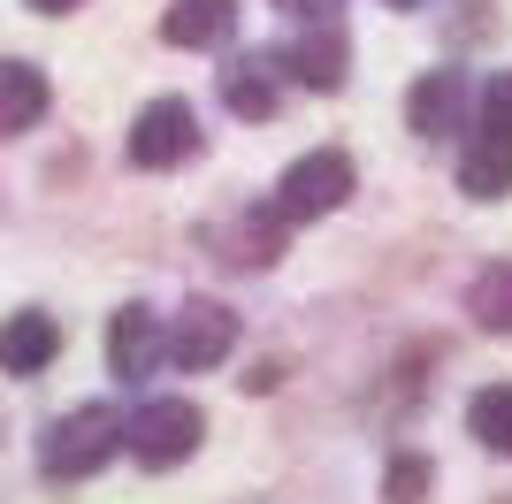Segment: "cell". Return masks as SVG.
<instances>
[{
	"label": "cell",
	"mask_w": 512,
	"mask_h": 504,
	"mask_svg": "<svg viewBox=\"0 0 512 504\" xmlns=\"http://www.w3.org/2000/svg\"><path fill=\"white\" fill-rule=\"evenodd\" d=\"M344 69H352V46H344V31H329V23H314V31L291 46V77H299L306 92H337Z\"/></svg>",
	"instance_id": "10"
},
{
	"label": "cell",
	"mask_w": 512,
	"mask_h": 504,
	"mask_svg": "<svg viewBox=\"0 0 512 504\" xmlns=\"http://www.w3.org/2000/svg\"><path fill=\"white\" fill-rule=\"evenodd\" d=\"M383 497H390V504H421V497H428V459H421V451H398V459H390Z\"/></svg>",
	"instance_id": "16"
},
{
	"label": "cell",
	"mask_w": 512,
	"mask_h": 504,
	"mask_svg": "<svg viewBox=\"0 0 512 504\" xmlns=\"http://www.w3.org/2000/svg\"><path fill=\"white\" fill-rule=\"evenodd\" d=\"M467 314L482 321V329L512 336V260H497V268H482L467 283Z\"/></svg>",
	"instance_id": "14"
},
{
	"label": "cell",
	"mask_w": 512,
	"mask_h": 504,
	"mask_svg": "<svg viewBox=\"0 0 512 504\" xmlns=\"http://www.w3.org/2000/svg\"><path fill=\"white\" fill-rule=\"evenodd\" d=\"M276 8H291V16H306V23H329L344 0H276Z\"/></svg>",
	"instance_id": "18"
},
{
	"label": "cell",
	"mask_w": 512,
	"mask_h": 504,
	"mask_svg": "<svg viewBox=\"0 0 512 504\" xmlns=\"http://www.w3.org/2000/svg\"><path fill=\"white\" fill-rule=\"evenodd\" d=\"M199 436H207V413L192 398H153L123 420V451L138 466H184L199 451Z\"/></svg>",
	"instance_id": "2"
},
{
	"label": "cell",
	"mask_w": 512,
	"mask_h": 504,
	"mask_svg": "<svg viewBox=\"0 0 512 504\" xmlns=\"http://www.w3.org/2000/svg\"><path fill=\"white\" fill-rule=\"evenodd\" d=\"M344 199H352V161L344 153H306V161L283 168V184L268 207L283 214V222H321V214H337Z\"/></svg>",
	"instance_id": "3"
},
{
	"label": "cell",
	"mask_w": 512,
	"mask_h": 504,
	"mask_svg": "<svg viewBox=\"0 0 512 504\" xmlns=\"http://www.w3.org/2000/svg\"><path fill=\"white\" fill-rule=\"evenodd\" d=\"M199 153V115L184 100H153L138 107V123H130V161L138 168H176Z\"/></svg>",
	"instance_id": "4"
},
{
	"label": "cell",
	"mask_w": 512,
	"mask_h": 504,
	"mask_svg": "<svg viewBox=\"0 0 512 504\" xmlns=\"http://www.w3.org/2000/svg\"><path fill=\"white\" fill-rule=\"evenodd\" d=\"M230 344H237V321L222 314V306H207V298H192L184 314H176V329H169V359L176 367H222L230 359Z\"/></svg>",
	"instance_id": "5"
},
{
	"label": "cell",
	"mask_w": 512,
	"mask_h": 504,
	"mask_svg": "<svg viewBox=\"0 0 512 504\" xmlns=\"http://www.w3.org/2000/svg\"><path fill=\"white\" fill-rule=\"evenodd\" d=\"M31 8H39V16H69V8H77V0H31Z\"/></svg>",
	"instance_id": "19"
},
{
	"label": "cell",
	"mask_w": 512,
	"mask_h": 504,
	"mask_svg": "<svg viewBox=\"0 0 512 504\" xmlns=\"http://www.w3.org/2000/svg\"><path fill=\"white\" fill-rule=\"evenodd\" d=\"M406 123L421 130V138L467 130V69H428V77L406 92Z\"/></svg>",
	"instance_id": "7"
},
{
	"label": "cell",
	"mask_w": 512,
	"mask_h": 504,
	"mask_svg": "<svg viewBox=\"0 0 512 504\" xmlns=\"http://www.w3.org/2000/svg\"><path fill=\"white\" fill-rule=\"evenodd\" d=\"M390 8H421V0H390Z\"/></svg>",
	"instance_id": "20"
},
{
	"label": "cell",
	"mask_w": 512,
	"mask_h": 504,
	"mask_svg": "<svg viewBox=\"0 0 512 504\" xmlns=\"http://www.w3.org/2000/svg\"><path fill=\"white\" fill-rule=\"evenodd\" d=\"M276 62H260V54H245V62H230L222 69V107L230 115H245V123H268L276 115Z\"/></svg>",
	"instance_id": "12"
},
{
	"label": "cell",
	"mask_w": 512,
	"mask_h": 504,
	"mask_svg": "<svg viewBox=\"0 0 512 504\" xmlns=\"http://www.w3.org/2000/svg\"><path fill=\"white\" fill-rule=\"evenodd\" d=\"M46 69H31V62H0V138H23V130L46 115Z\"/></svg>",
	"instance_id": "11"
},
{
	"label": "cell",
	"mask_w": 512,
	"mask_h": 504,
	"mask_svg": "<svg viewBox=\"0 0 512 504\" xmlns=\"http://www.w3.org/2000/svg\"><path fill=\"white\" fill-rule=\"evenodd\" d=\"M459 191H467V199H505L512 191V130L474 123L467 161H459Z\"/></svg>",
	"instance_id": "8"
},
{
	"label": "cell",
	"mask_w": 512,
	"mask_h": 504,
	"mask_svg": "<svg viewBox=\"0 0 512 504\" xmlns=\"http://www.w3.org/2000/svg\"><path fill=\"white\" fill-rule=\"evenodd\" d=\"M54 352H62L54 314H16V321H0V375H39V367H54Z\"/></svg>",
	"instance_id": "9"
},
{
	"label": "cell",
	"mask_w": 512,
	"mask_h": 504,
	"mask_svg": "<svg viewBox=\"0 0 512 504\" xmlns=\"http://www.w3.org/2000/svg\"><path fill=\"white\" fill-rule=\"evenodd\" d=\"M237 23V0H176L161 16V39L169 46H222Z\"/></svg>",
	"instance_id": "13"
},
{
	"label": "cell",
	"mask_w": 512,
	"mask_h": 504,
	"mask_svg": "<svg viewBox=\"0 0 512 504\" xmlns=\"http://www.w3.org/2000/svg\"><path fill=\"white\" fill-rule=\"evenodd\" d=\"M161 352H169L161 314H146V306H123V314L107 321V367H115L123 382H146L153 367H161Z\"/></svg>",
	"instance_id": "6"
},
{
	"label": "cell",
	"mask_w": 512,
	"mask_h": 504,
	"mask_svg": "<svg viewBox=\"0 0 512 504\" xmlns=\"http://www.w3.org/2000/svg\"><path fill=\"white\" fill-rule=\"evenodd\" d=\"M115 451H123V413H115V405H77V413H62L46 428L39 466H46V482H85Z\"/></svg>",
	"instance_id": "1"
},
{
	"label": "cell",
	"mask_w": 512,
	"mask_h": 504,
	"mask_svg": "<svg viewBox=\"0 0 512 504\" xmlns=\"http://www.w3.org/2000/svg\"><path fill=\"white\" fill-rule=\"evenodd\" d=\"M482 123H490V130H512V69L482 84Z\"/></svg>",
	"instance_id": "17"
},
{
	"label": "cell",
	"mask_w": 512,
	"mask_h": 504,
	"mask_svg": "<svg viewBox=\"0 0 512 504\" xmlns=\"http://www.w3.org/2000/svg\"><path fill=\"white\" fill-rule=\"evenodd\" d=\"M467 420H474V436L490 443L497 459H512V382H490V390L467 405Z\"/></svg>",
	"instance_id": "15"
}]
</instances>
